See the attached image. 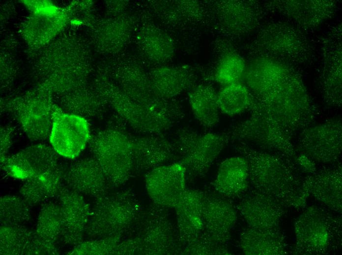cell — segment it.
Instances as JSON below:
<instances>
[{
  "label": "cell",
  "mask_w": 342,
  "mask_h": 255,
  "mask_svg": "<svg viewBox=\"0 0 342 255\" xmlns=\"http://www.w3.org/2000/svg\"><path fill=\"white\" fill-rule=\"evenodd\" d=\"M235 149L248 162L249 180L255 191L273 198L285 208L305 206L309 196L303 181L296 177L288 162L245 145H237Z\"/></svg>",
  "instance_id": "6da1fadb"
},
{
  "label": "cell",
  "mask_w": 342,
  "mask_h": 255,
  "mask_svg": "<svg viewBox=\"0 0 342 255\" xmlns=\"http://www.w3.org/2000/svg\"><path fill=\"white\" fill-rule=\"evenodd\" d=\"M142 211L139 201L130 192L97 198L90 210L86 234L97 238L121 237L130 230Z\"/></svg>",
  "instance_id": "7a4b0ae2"
},
{
  "label": "cell",
  "mask_w": 342,
  "mask_h": 255,
  "mask_svg": "<svg viewBox=\"0 0 342 255\" xmlns=\"http://www.w3.org/2000/svg\"><path fill=\"white\" fill-rule=\"evenodd\" d=\"M127 240L134 255H170L181 252L178 232L166 208L154 204L142 211Z\"/></svg>",
  "instance_id": "3957f363"
},
{
  "label": "cell",
  "mask_w": 342,
  "mask_h": 255,
  "mask_svg": "<svg viewBox=\"0 0 342 255\" xmlns=\"http://www.w3.org/2000/svg\"><path fill=\"white\" fill-rule=\"evenodd\" d=\"M252 114L264 117L278 126L281 120L285 124H292L294 120L305 119L310 113L311 106L304 87L294 72L271 90L256 94L252 98Z\"/></svg>",
  "instance_id": "277c9868"
},
{
  "label": "cell",
  "mask_w": 342,
  "mask_h": 255,
  "mask_svg": "<svg viewBox=\"0 0 342 255\" xmlns=\"http://www.w3.org/2000/svg\"><path fill=\"white\" fill-rule=\"evenodd\" d=\"M294 228L297 254H325L340 245L342 220L323 208H307L295 221Z\"/></svg>",
  "instance_id": "5b68a950"
},
{
  "label": "cell",
  "mask_w": 342,
  "mask_h": 255,
  "mask_svg": "<svg viewBox=\"0 0 342 255\" xmlns=\"http://www.w3.org/2000/svg\"><path fill=\"white\" fill-rule=\"evenodd\" d=\"M229 140V133H200L184 127L177 131L172 144L186 173L198 178L205 175Z\"/></svg>",
  "instance_id": "8992f818"
},
{
  "label": "cell",
  "mask_w": 342,
  "mask_h": 255,
  "mask_svg": "<svg viewBox=\"0 0 342 255\" xmlns=\"http://www.w3.org/2000/svg\"><path fill=\"white\" fill-rule=\"evenodd\" d=\"M90 148L111 186L126 182L133 172L131 140L116 129L102 130L90 138Z\"/></svg>",
  "instance_id": "52a82bcc"
},
{
  "label": "cell",
  "mask_w": 342,
  "mask_h": 255,
  "mask_svg": "<svg viewBox=\"0 0 342 255\" xmlns=\"http://www.w3.org/2000/svg\"><path fill=\"white\" fill-rule=\"evenodd\" d=\"M262 56L285 64L306 62L311 56V45L303 30L283 21L273 22L263 29Z\"/></svg>",
  "instance_id": "ba28073f"
},
{
  "label": "cell",
  "mask_w": 342,
  "mask_h": 255,
  "mask_svg": "<svg viewBox=\"0 0 342 255\" xmlns=\"http://www.w3.org/2000/svg\"><path fill=\"white\" fill-rule=\"evenodd\" d=\"M0 167L10 177L25 181L59 169L58 154L48 145H31L13 155L0 156Z\"/></svg>",
  "instance_id": "9c48e42d"
},
{
  "label": "cell",
  "mask_w": 342,
  "mask_h": 255,
  "mask_svg": "<svg viewBox=\"0 0 342 255\" xmlns=\"http://www.w3.org/2000/svg\"><path fill=\"white\" fill-rule=\"evenodd\" d=\"M90 138L89 126L85 118L54 110L49 140L58 155L71 159L76 157Z\"/></svg>",
  "instance_id": "30bf717a"
},
{
  "label": "cell",
  "mask_w": 342,
  "mask_h": 255,
  "mask_svg": "<svg viewBox=\"0 0 342 255\" xmlns=\"http://www.w3.org/2000/svg\"><path fill=\"white\" fill-rule=\"evenodd\" d=\"M186 171L180 163L162 165L147 172V192L154 204L174 207L186 190Z\"/></svg>",
  "instance_id": "8fae6325"
},
{
  "label": "cell",
  "mask_w": 342,
  "mask_h": 255,
  "mask_svg": "<svg viewBox=\"0 0 342 255\" xmlns=\"http://www.w3.org/2000/svg\"><path fill=\"white\" fill-rule=\"evenodd\" d=\"M60 208L59 240L65 244L77 245L82 242L89 219L90 209L82 195L62 188L58 195Z\"/></svg>",
  "instance_id": "7c38bea8"
},
{
  "label": "cell",
  "mask_w": 342,
  "mask_h": 255,
  "mask_svg": "<svg viewBox=\"0 0 342 255\" xmlns=\"http://www.w3.org/2000/svg\"><path fill=\"white\" fill-rule=\"evenodd\" d=\"M336 5L333 0H273L268 6L272 12L287 17L305 29L317 27L331 17Z\"/></svg>",
  "instance_id": "4fadbf2b"
},
{
  "label": "cell",
  "mask_w": 342,
  "mask_h": 255,
  "mask_svg": "<svg viewBox=\"0 0 342 255\" xmlns=\"http://www.w3.org/2000/svg\"><path fill=\"white\" fill-rule=\"evenodd\" d=\"M302 152L313 160L330 163L336 160L342 151L341 127L327 123L306 131L299 143Z\"/></svg>",
  "instance_id": "5bb4252c"
},
{
  "label": "cell",
  "mask_w": 342,
  "mask_h": 255,
  "mask_svg": "<svg viewBox=\"0 0 342 255\" xmlns=\"http://www.w3.org/2000/svg\"><path fill=\"white\" fill-rule=\"evenodd\" d=\"M204 229L202 234L208 239L225 244L237 221L236 212L227 200L214 195L204 194L202 202Z\"/></svg>",
  "instance_id": "9a60e30c"
},
{
  "label": "cell",
  "mask_w": 342,
  "mask_h": 255,
  "mask_svg": "<svg viewBox=\"0 0 342 255\" xmlns=\"http://www.w3.org/2000/svg\"><path fill=\"white\" fill-rule=\"evenodd\" d=\"M72 190L95 198L106 194L111 186L95 158L78 160L68 167L63 176Z\"/></svg>",
  "instance_id": "2e32d148"
},
{
  "label": "cell",
  "mask_w": 342,
  "mask_h": 255,
  "mask_svg": "<svg viewBox=\"0 0 342 255\" xmlns=\"http://www.w3.org/2000/svg\"><path fill=\"white\" fill-rule=\"evenodd\" d=\"M131 140L133 172H149L164 165L175 154L172 144L156 134L137 137Z\"/></svg>",
  "instance_id": "e0dca14e"
},
{
  "label": "cell",
  "mask_w": 342,
  "mask_h": 255,
  "mask_svg": "<svg viewBox=\"0 0 342 255\" xmlns=\"http://www.w3.org/2000/svg\"><path fill=\"white\" fill-rule=\"evenodd\" d=\"M204 194L198 190L186 189L174 207L181 249L197 240L203 233L201 209Z\"/></svg>",
  "instance_id": "ac0fdd59"
},
{
  "label": "cell",
  "mask_w": 342,
  "mask_h": 255,
  "mask_svg": "<svg viewBox=\"0 0 342 255\" xmlns=\"http://www.w3.org/2000/svg\"><path fill=\"white\" fill-rule=\"evenodd\" d=\"M239 208L249 228L267 230L279 229L285 208L273 198L255 191L242 201Z\"/></svg>",
  "instance_id": "d6986e66"
},
{
  "label": "cell",
  "mask_w": 342,
  "mask_h": 255,
  "mask_svg": "<svg viewBox=\"0 0 342 255\" xmlns=\"http://www.w3.org/2000/svg\"><path fill=\"white\" fill-rule=\"evenodd\" d=\"M287 65L261 56L245 70L247 83L256 94L265 93L277 86L293 72Z\"/></svg>",
  "instance_id": "ffe728a7"
},
{
  "label": "cell",
  "mask_w": 342,
  "mask_h": 255,
  "mask_svg": "<svg viewBox=\"0 0 342 255\" xmlns=\"http://www.w3.org/2000/svg\"><path fill=\"white\" fill-rule=\"evenodd\" d=\"M303 186L308 196H311L330 209L342 210V170H324L308 176Z\"/></svg>",
  "instance_id": "44dd1931"
},
{
  "label": "cell",
  "mask_w": 342,
  "mask_h": 255,
  "mask_svg": "<svg viewBox=\"0 0 342 255\" xmlns=\"http://www.w3.org/2000/svg\"><path fill=\"white\" fill-rule=\"evenodd\" d=\"M249 182L247 159L244 156H234L221 163L213 184L220 194L234 197L244 192Z\"/></svg>",
  "instance_id": "7402d4cb"
},
{
  "label": "cell",
  "mask_w": 342,
  "mask_h": 255,
  "mask_svg": "<svg viewBox=\"0 0 342 255\" xmlns=\"http://www.w3.org/2000/svg\"><path fill=\"white\" fill-rule=\"evenodd\" d=\"M279 229L262 230L249 228L246 230L240 238L243 252L249 255L286 254L285 237Z\"/></svg>",
  "instance_id": "603a6c76"
},
{
  "label": "cell",
  "mask_w": 342,
  "mask_h": 255,
  "mask_svg": "<svg viewBox=\"0 0 342 255\" xmlns=\"http://www.w3.org/2000/svg\"><path fill=\"white\" fill-rule=\"evenodd\" d=\"M189 101L196 118L205 128L215 127L219 121L217 93L213 86H196L188 94Z\"/></svg>",
  "instance_id": "cb8c5ba5"
},
{
  "label": "cell",
  "mask_w": 342,
  "mask_h": 255,
  "mask_svg": "<svg viewBox=\"0 0 342 255\" xmlns=\"http://www.w3.org/2000/svg\"><path fill=\"white\" fill-rule=\"evenodd\" d=\"M59 168L25 180L20 189L22 197L30 205H35L59 195L61 187Z\"/></svg>",
  "instance_id": "d4e9b609"
},
{
  "label": "cell",
  "mask_w": 342,
  "mask_h": 255,
  "mask_svg": "<svg viewBox=\"0 0 342 255\" xmlns=\"http://www.w3.org/2000/svg\"><path fill=\"white\" fill-rule=\"evenodd\" d=\"M336 30L331 33L330 37L324 43V84L326 88H333L335 100L341 97L342 74L341 33Z\"/></svg>",
  "instance_id": "484cf974"
},
{
  "label": "cell",
  "mask_w": 342,
  "mask_h": 255,
  "mask_svg": "<svg viewBox=\"0 0 342 255\" xmlns=\"http://www.w3.org/2000/svg\"><path fill=\"white\" fill-rule=\"evenodd\" d=\"M219 109L224 113L233 116L251 106L252 96L244 84L239 82L227 85L217 93Z\"/></svg>",
  "instance_id": "4316f807"
},
{
  "label": "cell",
  "mask_w": 342,
  "mask_h": 255,
  "mask_svg": "<svg viewBox=\"0 0 342 255\" xmlns=\"http://www.w3.org/2000/svg\"><path fill=\"white\" fill-rule=\"evenodd\" d=\"M60 208L52 202L45 204L38 216L34 234L46 243L57 244L60 233Z\"/></svg>",
  "instance_id": "83f0119b"
},
{
  "label": "cell",
  "mask_w": 342,
  "mask_h": 255,
  "mask_svg": "<svg viewBox=\"0 0 342 255\" xmlns=\"http://www.w3.org/2000/svg\"><path fill=\"white\" fill-rule=\"evenodd\" d=\"M28 204L19 196L7 195L0 198V226H23L30 219Z\"/></svg>",
  "instance_id": "f1b7e54d"
},
{
  "label": "cell",
  "mask_w": 342,
  "mask_h": 255,
  "mask_svg": "<svg viewBox=\"0 0 342 255\" xmlns=\"http://www.w3.org/2000/svg\"><path fill=\"white\" fill-rule=\"evenodd\" d=\"M31 233L23 226H0V255H24Z\"/></svg>",
  "instance_id": "f546056e"
},
{
  "label": "cell",
  "mask_w": 342,
  "mask_h": 255,
  "mask_svg": "<svg viewBox=\"0 0 342 255\" xmlns=\"http://www.w3.org/2000/svg\"><path fill=\"white\" fill-rule=\"evenodd\" d=\"M196 80L192 74L165 71L157 75L155 80L156 86L160 93L168 97L175 95L192 86Z\"/></svg>",
  "instance_id": "4dcf8cb0"
},
{
  "label": "cell",
  "mask_w": 342,
  "mask_h": 255,
  "mask_svg": "<svg viewBox=\"0 0 342 255\" xmlns=\"http://www.w3.org/2000/svg\"><path fill=\"white\" fill-rule=\"evenodd\" d=\"M245 70V62L240 55L236 53L227 55L216 69L215 80L226 85L238 82L244 76Z\"/></svg>",
  "instance_id": "1f68e13d"
},
{
  "label": "cell",
  "mask_w": 342,
  "mask_h": 255,
  "mask_svg": "<svg viewBox=\"0 0 342 255\" xmlns=\"http://www.w3.org/2000/svg\"><path fill=\"white\" fill-rule=\"evenodd\" d=\"M120 237H109L82 242L70 252V255H115Z\"/></svg>",
  "instance_id": "d6a6232c"
},
{
  "label": "cell",
  "mask_w": 342,
  "mask_h": 255,
  "mask_svg": "<svg viewBox=\"0 0 342 255\" xmlns=\"http://www.w3.org/2000/svg\"><path fill=\"white\" fill-rule=\"evenodd\" d=\"M181 253L188 255H229L230 252L222 244L201 235L197 240L183 247Z\"/></svg>",
  "instance_id": "836d02e7"
},
{
  "label": "cell",
  "mask_w": 342,
  "mask_h": 255,
  "mask_svg": "<svg viewBox=\"0 0 342 255\" xmlns=\"http://www.w3.org/2000/svg\"><path fill=\"white\" fill-rule=\"evenodd\" d=\"M59 249L57 244L44 242L31 231L24 255H57Z\"/></svg>",
  "instance_id": "e575fe53"
},
{
  "label": "cell",
  "mask_w": 342,
  "mask_h": 255,
  "mask_svg": "<svg viewBox=\"0 0 342 255\" xmlns=\"http://www.w3.org/2000/svg\"><path fill=\"white\" fill-rule=\"evenodd\" d=\"M6 129H2L0 134V156L5 155L10 146V137L9 132H6Z\"/></svg>",
  "instance_id": "d590c367"
}]
</instances>
